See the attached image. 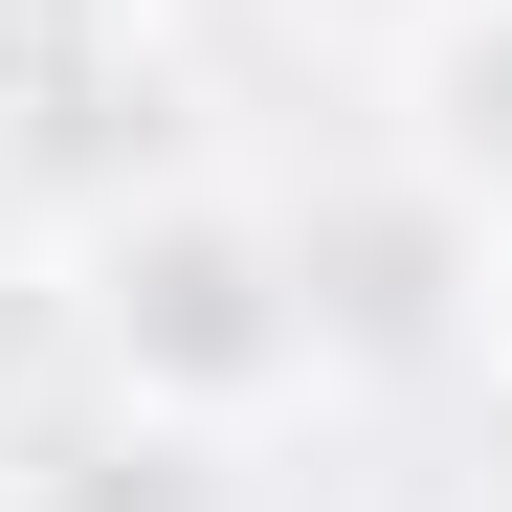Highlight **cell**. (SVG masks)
Masks as SVG:
<instances>
[{
    "label": "cell",
    "instance_id": "6da1fadb",
    "mask_svg": "<svg viewBox=\"0 0 512 512\" xmlns=\"http://www.w3.org/2000/svg\"><path fill=\"white\" fill-rule=\"evenodd\" d=\"M45 268H67V312H90V379L156 401V423H201V446H268V423L334 379L312 268H290V201L223 179V156H134L112 201L45 223Z\"/></svg>",
    "mask_w": 512,
    "mask_h": 512
},
{
    "label": "cell",
    "instance_id": "277c9868",
    "mask_svg": "<svg viewBox=\"0 0 512 512\" xmlns=\"http://www.w3.org/2000/svg\"><path fill=\"white\" fill-rule=\"evenodd\" d=\"M401 156L446 201H512V0H446V23L401 45Z\"/></svg>",
    "mask_w": 512,
    "mask_h": 512
},
{
    "label": "cell",
    "instance_id": "52a82bcc",
    "mask_svg": "<svg viewBox=\"0 0 512 512\" xmlns=\"http://www.w3.org/2000/svg\"><path fill=\"white\" fill-rule=\"evenodd\" d=\"M290 23H334V45H379V67H401L423 23H446V0H290Z\"/></svg>",
    "mask_w": 512,
    "mask_h": 512
},
{
    "label": "cell",
    "instance_id": "7a4b0ae2",
    "mask_svg": "<svg viewBox=\"0 0 512 512\" xmlns=\"http://www.w3.org/2000/svg\"><path fill=\"white\" fill-rule=\"evenodd\" d=\"M201 67L179 0H0V179L23 201H112L134 156H201Z\"/></svg>",
    "mask_w": 512,
    "mask_h": 512
},
{
    "label": "cell",
    "instance_id": "5b68a950",
    "mask_svg": "<svg viewBox=\"0 0 512 512\" xmlns=\"http://www.w3.org/2000/svg\"><path fill=\"white\" fill-rule=\"evenodd\" d=\"M67 401H90V312H67V268L23 245V268H0V446L67 423Z\"/></svg>",
    "mask_w": 512,
    "mask_h": 512
},
{
    "label": "cell",
    "instance_id": "3957f363",
    "mask_svg": "<svg viewBox=\"0 0 512 512\" xmlns=\"http://www.w3.org/2000/svg\"><path fill=\"white\" fill-rule=\"evenodd\" d=\"M0 512H245V446H201V423H156V401H67L0 446Z\"/></svg>",
    "mask_w": 512,
    "mask_h": 512
},
{
    "label": "cell",
    "instance_id": "8992f818",
    "mask_svg": "<svg viewBox=\"0 0 512 512\" xmlns=\"http://www.w3.org/2000/svg\"><path fill=\"white\" fill-rule=\"evenodd\" d=\"M446 357L512 401V201H468V268H446Z\"/></svg>",
    "mask_w": 512,
    "mask_h": 512
}]
</instances>
